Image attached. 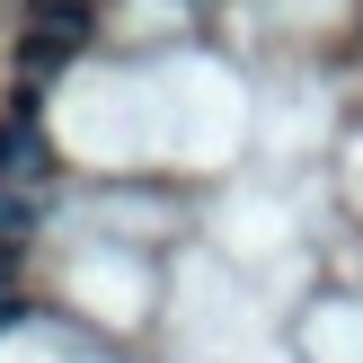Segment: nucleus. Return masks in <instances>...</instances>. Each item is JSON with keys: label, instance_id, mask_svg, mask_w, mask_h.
<instances>
[{"label": "nucleus", "instance_id": "f03ea898", "mask_svg": "<svg viewBox=\"0 0 363 363\" xmlns=\"http://www.w3.org/2000/svg\"><path fill=\"white\" fill-rule=\"evenodd\" d=\"M35 177H45V133H35V98H18L9 116H0V186L27 195Z\"/></svg>", "mask_w": 363, "mask_h": 363}, {"label": "nucleus", "instance_id": "f257e3e1", "mask_svg": "<svg viewBox=\"0 0 363 363\" xmlns=\"http://www.w3.org/2000/svg\"><path fill=\"white\" fill-rule=\"evenodd\" d=\"M89 45V0H35V27H27V71H53L62 53Z\"/></svg>", "mask_w": 363, "mask_h": 363}]
</instances>
